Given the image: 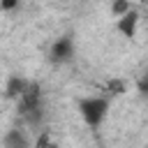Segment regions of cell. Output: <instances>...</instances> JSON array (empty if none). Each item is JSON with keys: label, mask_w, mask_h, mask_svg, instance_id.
I'll use <instances>...</instances> for the list:
<instances>
[{"label": "cell", "mask_w": 148, "mask_h": 148, "mask_svg": "<svg viewBox=\"0 0 148 148\" xmlns=\"http://www.w3.org/2000/svg\"><path fill=\"white\" fill-rule=\"evenodd\" d=\"M106 109H109V104H106V99H102V97H88V99H81V102H79V111H81L83 120H86L90 127H97V125L104 120Z\"/></svg>", "instance_id": "cell-1"}, {"label": "cell", "mask_w": 148, "mask_h": 148, "mask_svg": "<svg viewBox=\"0 0 148 148\" xmlns=\"http://www.w3.org/2000/svg\"><path fill=\"white\" fill-rule=\"evenodd\" d=\"M72 56H74V44H72V39H67V37L58 39V42L51 46V60H56V62H65V60H69Z\"/></svg>", "instance_id": "cell-2"}, {"label": "cell", "mask_w": 148, "mask_h": 148, "mask_svg": "<svg viewBox=\"0 0 148 148\" xmlns=\"http://www.w3.org/2000/svg\"><path fill=\"white\" fill-rule=\"evenodd\" d=\"M5 148H30V141H28V134L23 132V130H18V127H14V130H9L7 134H5Z\"/></svg>", "instance_id": "cell-3"}, {"label": "cell", "mask_w": 148, "mask_h": 148, "mask_svg": "<svg viewBox=\"0 0 148 148\" xmlns=\"http://www.w3.org/2000/svg\"><path fill=\"white\" fill-rule=\"evenodd\" d=\"M136 12L134 9H130L125 16H120L118 18V30L125 35V37H134V28H136Z\"/></svg>", "instance_id": "cell-4"}, {"label": "cell", "mask_w": 148, "mask_h": 148, "mask_svg": "<svg viewBox=\"0 0 148 148\" xmlns=\"http://www.w3.org/2000/svg\"><path fill=\"white\" fill-rule=\"evenodd\" d=\"M28 81H23V79H18V76H14L12 81H9V86H7V95L9 97H21L25 90H28Z\"/></svg>", "instance_id": "cell-5"}, {"label": "cell", "mask_w": 148, "mask_h": 148, "mask_svg": "<svg viewBox=\"0 0 148 148\" xmlns=\"http://www.w3.org/2000/svg\"><path fill=\"white\" fill-rule=\"evenodd\" d=\"M111 12H113V14H118V16H125V14L130 12V2H127V0H113Z\"/></svg>", "instance_id": "cell-6"}, {"label": "cell", "mask_w": 148, "mask_h": 148, "mask_svg": "<svg viewBox=\"0 0 148 148\" xmlns=\"http://www.w3.org/2000/svg\"><path fill=\"white\" fill-rule=\"evenodd\" d=\"M139 90H141L143 95H148V72H146V74L139 79Z\"/></svg>", "instance_id": "cell-7"}, {"label": "cell", "mask_w": 148, "mask_h": 148, "mask_svg": "<svg viewBox=\"0 0 148 148\" xmlns=\"http://www.w3.org/2000/svg\"><path fill=\"white\" fill-rule=\"evenodd\" d=\"M21 0H0V5H2V9H12V7H16Z\"/></svg>", "instance_id": "cell-8"}]
</instances>
